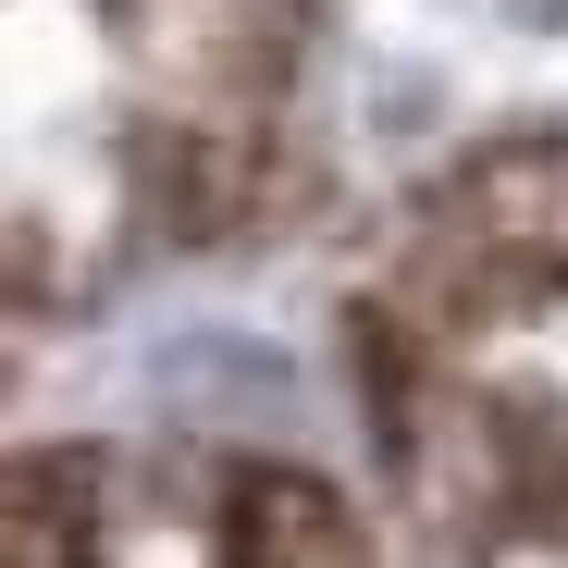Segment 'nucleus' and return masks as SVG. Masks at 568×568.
Listing matches in <instances>:
<instances>
[{"instance_id": "1", "label": "nucleus", "mask_w": 568, "mask_h": 568, "mask_svg": "<svg viewBox=\"0 0 568 568\" xmlns=\"http://www.w3.org/2000/svg\"><path fill=\"white\" fill-rule=\"evenodd\" d=\"M223 568H371V544L310 469H247L223 495Z\"/></svg>"}]
</instances>
